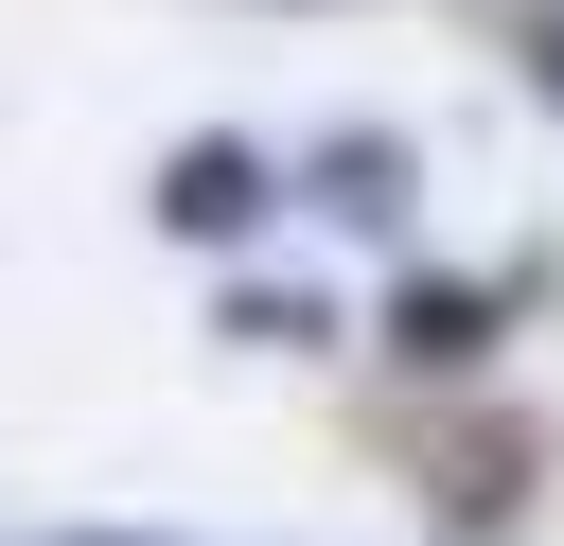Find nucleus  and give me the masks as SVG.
I'll use <instances>...</instances> for the list:
<instances>
[{
	"instance_id": "1",
	"label": "nucleus",
	"mask_w": 564,
	"mask_h": 546,
	"mask_svg": "<svg viewBox=\"0 0 564 546\" xmlns=\"http://www.w3.org/2000/svg\"><path fill=\"white\" fill-rule=\"evenodd\" d=\"M247 211H264V159L247 141H194L176 159V229H247Z\"/></svg>"
},
{
	"instance_id": "2",
	"label": "nucleus",
	"mask_w": 564,
	"mask_h": 546,
	"mask_svg": "<svg viewBox=\"0 0 564 546\" xmlns=\"http://www.w3.org/2000/svg\"><path fill=\"white\" fill-rule=\"evenodd\" d=\"M546 88H564V18H546Z\"/></svg>"
}]
</instances>
